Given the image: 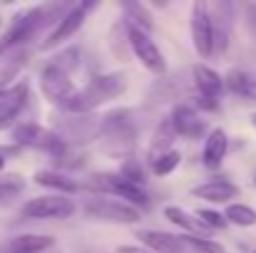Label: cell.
I'll return each instance as SVG.
<instances>
[{
	"label": "cell",
	"instance_id": "6da1fadb",
	"mask_svg": "<svg viewBox=\"0 0 256 253\" xmlns=\"http://www.w3.org/2000/svg\"><path fill=\"white\" fill-rule=\"evenodd\" d=\"M127 89V77L122 72H107V75H97L92 77L90 82L78 89V94L62 107L72 114H90L94 107L120 97L122 92Z\"/></svg>",
	"mask_w": 256,
	"mask_h": 253
},
{
	"label": "cell",
	"instance_id": "7a4b0ae2",
	"mask_svg": "<svg viewBox=\"0 0 256 253\" xmlns=\"http://www.w3.org/2000/svg\"><path fill=\"white\" fill-rule=\"evenodd\" d=\"M100 147L107 157H124V162H127V157L134 149V124H132L127 109H117V112L102 117Z\"/></svg>",
	"mask_w": 256,
	"mask_h": 253
},
{
	"label": "cell",
	"instance_id": "3957f363",
	"mask_svg": "<svg viewBox=\"0 0 256 253\" xmlns=\"http://www.w3.org/2000/svg\"><path fill=\"white\" fill-rule=\"evenodd\" d=\"M87 186L94 189V191H102V194H112V196H120L124 199V204L134 206L137 211L140 209H150V196L142 186H134L130 181H124L120 174H92L87 179Z\"/></svg>",
	"mask_w": 256,
	"mask_h": 253
},
{
	"label": "cell",
	"instance_id": "277c9868",
	"mask_svg": "<svg viewBox=\"0 0 256 253\" xmlns=\"http://www.w3.org/2000/svg\"><path fill=\"white\" fill-rule=\"evenodd\" d=\"M10 137H12V142H18L22 147L42 149V152H48L52 157H62L65 149H68V144L55 132H50V129H45V127H40L35 122H20V124H15L10 129Z\"/></svg>",
	"mask_w": 256,
	"mask_h": 253
},
{
	"label": "cell",
	"instance_id": "5b68a950",
	"mask_svg": "<svg viewBox=\"0 0 256 253\" xmlns=\"http://www.w3.org/2000/svg\"><path fill=\"white\" fill-rule=\"evenodd\" d=\"M42 22H45V7H32V10L18 12V15L10 20L8 30L2 32V37H0V57L8 55L12 47L25 45V42L38 32V27H40Z\"/></svg>",
	"mask_w": 256,
	"mask_h": 253
},
{
	"label": "cell",
	"instance_id": "8992f818",
	"mask_svg": "<svg viewBox=\"0 0 256 253\" xmlns=\"http://www.w3.org/2000/svg\"><path fill=\"white\" fill-rule=\"evenodd\" d=\"M85 214L97 219V221H110V224H137L142 221V211H137L134 206L124 204V201H114V199H87L85 201Z\"/></svg>",
	"mask_w": 256,
	"mask_h": 253
},
{
	"label": "cell",
	"instance_id": "52a82bcc",
	"mask_svg": "<svg viewBox=\"0 0 256 253\" xmlns=\"http://www.w3.org/2000/svg\"><path fill=\"white\" fill-rule=\"evenodd\" d=\"M78 211L75 201L70 196H38V199H30L25 206H22V216L25 219H32V221H45V219H70L72 214Z\"/></svg>",
	"mask_w": 256,
	"mask_h": 253
},
{
	"label": "cell",
	"instance_id": "ba28073f",
	"mask_svg": "<svg viewBox=\"0 0 256 253\" xmlns=\"http://www.w3.org/2000/svg\"><path fill=\"white\" fill-rule=\"evenodd\" d=\"M192 42L202 57L214 55V20L209 15L206 2L202 0L192 5Z\"/></svg>",
	"mask_w": 256,
	"mask_h": 253
},
{
	"label": "cell",
	"instance_id": "9c48e42d",
	"mask_svg": "<svg viewBox=\"0 0 256 253\" xmlns=\"http://www.w3.org/2000/svg\"><path fill=\"white\" fill-rule=\"evenodd\" d=\"M130 25V22H127ZM130 50L134 52V57L154 75H164L167 70V62H164V55L160 52V47L154 45V40L150 37V32L144 30H137L130 25Z\"/></svg>",
	"mask_w": 256,
	"mask_h": 253
},
{
	"label": "cell",
	"instance_id": "30bf717a",
	"mask_svg": "<svg viewBox=\"0 0 256 253\" xmlns=\"http://www.w3.org/2000/svg\"><path fill=\"white\" fill-rule=\"evenodd\" d=\"M102 132V119L92 117V114H75L72 119H62L55 129V134L65 142V144H80L90 139H100Z\"/></svg>",
	"mask_w": 256,
	"mask_h": 253
},
{
	"label": "cell",
	"instance_id": "8fae6325",
	"mask_svg": "<svg viewBox=\"0 0 256 253\" xmlns=\"http://www.w3.org/2000/svg\"><path fill=\"white\" fill-rule=\"evenodd\" d=\"M97 7V2H80V5H72L65 15H62V20L55 25V30L48 35V40L42 42V50H50V47H55V45H60L62 40H68L70 35H75L82 25H85L87 20V12L90 10H94Z\"/></svg>",
	"mask_w": 256,
	"mask_h": 253
},
{
	"label": "cell",
	"instance_id": "7c38bea8",
	"mask_svg": "<svg viewBox=\"0 0 256 253\" xmlns=\"http://www.w3.org/2000/svg\"><path fill=\"white\" fill-rule=\"evenodd\" d=\"M40 87H42V94H45L50 102L60 104V107H65V104L78 94V89H75V84L70 80V75H65L62 70H58V67L50 65V62H48V67H45L42 75H40Z\"/></svg>",
	"mask_w": 256,
	"mask_h": 253
},
{
	"label": "cell",
	"instance_id": "4fadbf2b",
	"mask_svg": "<svg viewBox=\"0 0 256 253\" xmlns=\"http://www.w3.org/2000/svg\"><path fill=\"white\" fill-rule=\"evenodd\" d=\"M170 122L176 132V137H186V139H199L206 132V122L199 117V112L189 104H176L170 114Z\"/></svg>",
	"mask_w": 256,
	"mask_h": 253
},
{
	"label": "cell",
	"instance_id": "5bb4252c",
	"mask_svg": "<svg viewBox=\"0 0 256 253\" xmlns=\"http://www.w3.org/2000/svg\"><path fill=\"white\" fill-rule=\"evenodd\" d=\"M28 94H30V84L25 80L10 84V87H0V127L20 114V109L28 102Z\"/></svg>",
	"mask_w": 256,
	"mask_h": 253
},
{
	"label": "cell",
	"instance_id": "9a60e30c",
	"mask_svg": "<svg viewBox=\"0 0 256 253\" xmlns=\"http://www.w3.org/2000/svg\"><path fill=\"white\" fill-rule=\"evenodd\" d=\"M137 239L142 241L144 249L154 253H184L186 246L182 241V236H174L170 231H157V229H140Z\"/></svg>",
	"mask_w": 256,
	"mask_h": 253
},
{
	"label": "cell",
	"instance_id": "2e32d148",
	"mask_svg": "<svg viewBox=\"0 0 256 253\" xmlns=\"http://www.w3.org/2000/svg\"><path fill=\"white\" fill-rule=\"evenodd\" d=\"M194 196L209 201V204H226L229 199H236L239 196V186L226 181V179H209L204 184H196L192 189Z\"/></svg>",
	"mask_w": 256,
	"mask_h": 253
},
{
	"label": "cell",
	"instance_id": "e0dca14e",
	"mask_svg": "<svg viewBox=\"0 0 256 253\" xmlns=\"http://www.w3.org/2000/svg\"><path fill=\"white\" fill-rule=\"evenodd\" d=\"M226 149H229V139H226V132L222 127L212 129L206 142H204V152H202V162L206 169H219L224 157H226Z\"/></svg>",
	"mask_w": 256,
	"mask_h": 253
},
{
	"label": "cell",
	"instance_id": "ac0fdd59",
	"mask_svg": "<svg viewBox=\"0 0 256 253\" xmlns=\"http://www.w3.org/2000/svg\"><path fill=\"white\" fill-rule=\"evenodd\" d=\"M192 77H194V87L199 92V97H209V99H219L222 89H224V80L216 70L206 67V65H194L192 67Z\"/></svg>",
	"mask_w": 256,
	"mask_h": 253
},
{
	"label": "cell",
	"instance_id": "d6986e66",
	"mask_svg": "<svg viewBox=\"0 0 256 253\" xmlns=\"http://www.w3.org/2000/svg\"><path fill=\"white\" fill-rule=\"evenodd\" d=\"M224 87L229 92H234L236 97H244L249 102H256V77H252L246 70H229L226 77H224Z\"/></svg>",
	"mask_w": 256,
	"mask_h": 253
},
{
	"label": "cell",
	"instance_id": "ffe728a7",
	"mask_svg": "<svg viewBox=\"0 0 256 253\" xmlns=\"http://www.w3.org/2000/svg\"><path fill=\"white\" fill-rule=\"evenodd\" d=\"M55 244L52 236H38V234H25V236H15L2 253H42Z\"/></svg>",
	"mask_w": 256,
	"mask_h": 253
},
{
	"label": "cell",
	"instance_id": "44dd1931",
	"mask_svg": "<svg viewBox=\"0 0 256 253\" xmlns=\"http://www.w3.org/2000/svg\"><path fill=\"white\" fill-rule=\"evenodd\" d=\"M164 219L172 221L174 226H179L182 231H186L189 236H199V234H209V229L196 219V214L192 216L189 211H184L182 206H167L164 209Z\"/></svg>",
	"mask_w": 256,
	"mask_h": 253
},
{
	"label": "cell",
	"instance_id": "7402d4cb",
	"mask_svg": "<svg viewBox=\"0 0 256 253\" xmlns=\"http://www.w3.org/2000/svg\"><path fill=\"white\" fill-rule=\"evenodd\" d=\"M174 137H176V132H174V127H172L170 119H164L160 127H157V132H154V137H152V144H150V164H154L162 154H167L170 152V144L174 142Z\"/></svg>",
	"mask_w": 256,
	"mask_h": 253
},
{
	"label": "cell",
	"instance_id": "603a6c76",
	"mask_svg": "<svg viewBox=\"0 0 256 253\" xmlns=\"http://www.w3.org/2000/svg\"><path fill=\"white\" fill-rule=\"evenodd\" d=\"M35 184L45 186V189H52V191H60L62 196H70V194H75L80 189L72 179H68L65 174H58V171H38L35 174Z\"/></svg>",
	"mask_w": 256,
	"mask_h": 253
},
{
	"label": "cell",
	"instance_id": "cb8c5ba5",
	"mask_svg": "<svg viewBox=\"0 0 256 253\" xmlns=\"http://www.w3.org/2000/svg\"><path fill=\"white\" fill-rule=\"evenodd\" d=\"M122 7H124V12H127V22H130L132 27L144 30V32H150V30L154 27V20H152L150 10H147L142 2H122Z\"/></svg>",
	"mask_w": 256,
	"mask_h": 253
},
{
	"label": "cell",
	"instance_id": "d4e9b609",
	"mask_svg": "<svg viewBox=\"0 0 256 253\" xmlns=\"http://www.w3.org/2000/svg\"><path fill=\"white\" fill-rule=\"evenodd\" d=\"M224 219L234 226H242V229H249L256 224V211L246 204H229L226 211H224Z\"/></svg>",
	"mask_w": 256,
	"mask_h": 253
},
{
	"label": "cell",
	"instance_id": "484cf974",
	"mask_svg": "<svg viewBox=\"0 0 256 253\" xmlns=\"http://www.w3.org/2000/svg\"><path fill=\"white\" fill-rule=\"evenodd\" d=\"M80 60H82L80 47H68V50H62L55 60H50V65H55V67L62 70L65 75H72V72L80 67Z\"/></svg>",
	"mask_w": 256,
	"mask_h": 253
},
{
	"label": "cell",
	"instance_id": "4316f807",
	"mask_svg": "<svg viewBox=\"0 0 256 253\" xmlns=\"http://www.w3.org/2000/svg\"><path fill=\"white\" fill-rule=\"evenodd\" d=\"M182 241H184L186 249H194V251H199V253H226L222 244H216V241H212V239H202V236H189V234H184Z\"/></svg>",
	"mask_w": 256,
	"mask_h": 253
},
{
	"label": "cell",
	"instance_id": "83f0119b",
	"mask_svg": "<svg viewBox=\"0 0 256 253\" xmlns=\"http://www.w3.org/2000/svg\"><path fill=\"white\" fill-rule=\"evenodd\" d=\"M120 176H122L124 181L134 184V186H142V184L147 181L144 169H142V164H140L137 159H127V162H122V167H120Z\"/></svg>",
	"mask_w": 256,
	"mask_h": 253
},
{
	"label": "cell",
	"instance_id": "f1b7e54d",
	"mask_svg": "<svg viewBox=\"0 0 256 253\" xmlns=\"http://www.w3.org/2000/svg\"><path fill=\"white\" fill-rule=\"evenodd\" d=\"M179 162H182V154L170 149L167 154H162V157L152 164V171H154V176H167V174H172L174 169L179 167Z\"/></svg>",
	"mask_w": 256,
	"mask_h": 253
},
{
	"label": "cell",
	"instance_id": "f546056e",
	"mask_svg": "<svg viewBox=\"0 0 256 253\" xmlns=\"http://www.w3.org/2000/svg\"><path fill=\"white\" fill-rule=\"evenodd\" d=\"M196 219L209 229V231H219V229H226V219L219 214V211H212V209H196Z\"/></svg>",
	"mask_w": 256,
	"mask_h": 253
},
{
	"label": "cell",
	"instance_id": "4dcf8cb0",
	"mask_svg": "<svg viewBox=\"0 0 256 253\" xmlns=\"http://www.w3.org/2000/svg\"><path fill=\"white\" fill-rule=\"evenodd\" d=\"M22 189V179L18 174H8V176H0V199L8 196V194H18Z\"/></svg>",
	"mask_w": 256,
	"mask_h": 253
},
{
	"label": "cell",
	"instance_id": "1f68e13d",
	"mask_svg": "<svg viewBox=\"0 0 256 253\" xmlns=\"http://www.w3.org/2000/svg\"><path fill=\"white\" fill-rule=\"evenodd\" d=\"M196 107L204 109V112H216L219 109V102L216 99H209V97H199L196 99Z\"/></svg>",
	"mask_w": 256,
	"mask_h": 253
},
{
	"label": "cell",
	"instance_id": "d6a6232c",
	"mask_svg": "<svg viewBox=\"0 0 256 253\" xmlns=\"http://www.w3.org/2000/svg\"><path fill=\"white\" fill-rule=\"evenodd\" d=\"M117 253H154L144 246H117Z\"/></svg>",
	"mask_w": 256,
	"mask_h": 253
},
{
	"label": "cell",
	"instance_id": "836d02e7",
	"mask_svg": "<svg viewBox=\"0 0 256 253\" xmlns=\"http://www.w3.org/2000/svg\"><path fill=\"white\" fill-rule=\"evenodd\" d=\"M2 169H5V157L0 154V171H2Z\"/></svg>",
	"mask_w": 256,
	"mask_h": 253
},
{
	"label": "cell",
	"instance_id": "e575fe53",
	"mask_svg": "<svg viewBox=\"0 0 256 253\" xmlns=\"http://www.w3.org/2000/svg\"><path fill=\"white\" fill-rule=\"evenodd\" d=\"M252 124H254V127H256V112H254V114H252Z\"/></svg>",
	"mask_w": 256,
	"mask_h": 253
},
{
	"label": "cell",
	"instance_id": "d590c367",
	"mask_svg": "<svg viewBox=\"0 0 256 253\" xmlns=\"http://www.w3.org/2000/svg\"><path fill=\"white\" fill-rule=\"evenodd\" d=\"M254 184H256V174H254Z\"/></svg>",
	"mask_w": 256,
	"mask_h": 253
},
{
	"label": "cell",
	"instance_id": "8d00e7d4",
	"mask_svg": "<svg viewBox=\"0 0 256 253\" xmlns=\"http://www.w3.org/2000/svg\"><path fill=\"white\" fill-rule=\"evenodd\" d=\"M0 25H2V22H0Z\"/></svg>",
	"mask_w": 256,
	"mask_h": 253
}]
</instances>
